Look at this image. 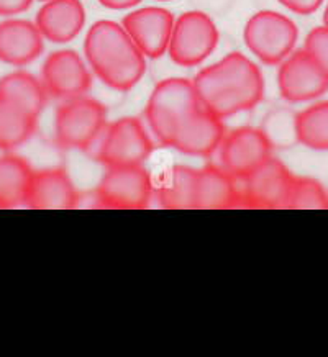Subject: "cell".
<instances>
[{"label":"cell","instance_id":"cell-1","mask_svg":"<svg viewBox=\"0 0 328 357\" xmlns=\"http://www.w3.org/2000/svg\"><path fill=\"white\" fill-rule=\"evenodd\" d=\"M192 82L200 105L222 120L255 109L264 96L261 69L238 51L199 70Z\"/></svg>","mask_w":328,"mask_h":357},{"label":"cell","instance_id":"cell-2","mask_svg":"<svg viewBox=\"0 0 328 357\" xmlns=\"http://www.w3.org/2000/svg\"><path fill=\"white\" fill-rule=\"evenodd\" d=\"M84 54L92 73L114 91L133 89L147 70V56L124 25L112 20H98L89 28Z\"/></svg>","mask_w":328,"mask_h":357},{"label":"cell","instance_id":"cell-3","mask_svg":"<svg viewBox=\"0 0 328 357\" xmlns=\"http://www.w3.org/2000/svg\"><path fill=\"white\" fill-rule=\"evenodd\" d=\"M200 107L194 82L186 77L163 79L148 98L144 116L151 133L170 148L179 126Z\"/></svg>","mask_w":328,"mask_h":357},{"label":"cell","instance_id":"cell-4","mask_svg":"<svg viewBox=\"0 0 328 357\" xmlns=\"http://www.w3.org/2000/svg\"><path fill=\"white\" fill-rule=\"evenodd\" d=\"M107 125V109L102 102L87 96L63 100L54 115L56 144L89 153Z\"/></svg>","mask_w":328,"mask_h":357},{"label":"cell","instance_id":"cell-5","mask_svg":"<svg viewBox=\"0 0 328 357\" xmlns=\"http://www.w3.org/2000/svg\"><path fill=\"white\" fill-rule=\"evenodd\" d=\"M153 148V141L142 121L135 116H125L107 125L89 153L105 167L138 166L151 156Z\"/></svg>","mask_w":328,"mask_h":357},{"label":"cell","instance_id":"cell-6","mask_svg":"<svg viewBox=\"0 0 328 357\" xmlns=\"http://www.w3.org/2000/svg\"><path fill=\"white\" fill-rule=\"evenodd\" d=\"M297 38V25L289 17L274 10L256 12L243 30L246 48L268 66L283 63L294 51Z\"/></svg>","mask_w":328,"mask_h":357},{"label":"cell","instance_id":"cell-7","mask_svg":"<svg viewBox=\"0 0 328 357\" xmlns=\"http://www.w3.org/2000/svg\"><path fill=\"white\" fill-rule=\"evenodd\" d=\"M220 33L215 22L205 12H184L174 20L167 54L182 68L204 63L218 45Z\"/></svg>","mask_w":328,"mask_h":357},{"label":"cell","instance_id":"cell-8","mask_svg":"<svg viewBox=\"0 0 328 357\" xmlns=\"http://www.w3.org/2000/svg\"><path fill=\"white\" fill-rule=\"evenodd\" d=\"M154 194L153 181L143 164L107 167L97 187V202L104 208L143 210Z\"/></svg>","mask_w":328,"mask_h":357},{"label":"cell","instance_id":"cell-9","mask_svg":"<svg viewBox=\"0 0 328 357\" xmlns=\"http://www.w3.org/2000/svg\"><path fill=\"white\" fill-rule=\"evenodd\" d=\"M294 176L279 159L269 158L260 167L240 178L241 205L248 208L279 210L285 206Z\"/></svg>","mask_w":328,"mask_h":357},{"label":"cell","instance_id":"cell-10","mask_svg":"<svg viewBox=\"0 0 328 357\" xmlns=\"http://www.w3.org/2000/svg\"><path fill=\"white\" fill-rule=\"evenodd\" d=\"M274 146L262 128L241 126L230 131L220 144V166L238 181L273 158Z\"/></svg>","mask_w":328,"mask_h":357},{"label":"cell","instance_id":"cell-11","mask_svg":"<svg viewBox=\"0 0 328 357\" xmlns=\"http://www.w3.org/2000/svg\"><path fill=\"white\" fill-rule=\"evenodd\" d=\"M278 87L290 103L315 100L328 91V74L306 50H297L279 64Z\"/></svg>","mask_w":328,"mask_h":357},{"label":"cell","instance_id":"cell-12","mask_svg":"<svg viewBox=\"0 0 328 357\" xmlns=\"http://www.w3.org/2000/svg\"><path fill=\"white\" fill-rule=\"evenodd\" d=\"M41 82L48 97L69 100L82 97L92 86V74L74 50L53 51L41 68Z\"/></svg>","mask_w":328,"mask_h":357},{"label":"cell","instance_id":"cell-13","mask_svg":"<svg viewBox=\"0 0 328 357\" xmlns=\"http://www.w3.org/2000/svg\"><path fill=\"white\" fill-rule=\"evenodd\" d=\"M174 20L166 8L143 7L125 15L121 25L147 58L158 59L167 53Z\"/></svg>","mask_w":328,"mask_h":357},{"label":"cell","instance_id":"cell-14","mask_svg":"<svg viewBox=\"0 0 328 357\" xmlns=\"http://www.w3.org/2000/svg\"><path fill=\"white\" fill-rule=\"evenodd\" d=\"M223 120L202 105L176 131L170 148L192 158H209L220 149L225 138Z\"/></svg>","mask_w":328,"mask_h":357},{"label":"cell","instance_id":"cell-15","mask_svg":"<svg viewBox=\"0 0 328 357\" xmlns=\"http://www.w3.org/2000/svg\"><path fill=\"white\" fill-rule=\"evenodd\" d=\"M79 204V192L63 167L33 172L25 205L35 210H73Z\"/></svg>","mask_w":328,"mask_h":357},{"label":"cell","instance_id":"cell-16","mask_svg":"<svg viewBox=\"0 0 328 357\" xmlns=\"http://www.w3.org/2000/svg\"><path fill=\"white\" fill-rule=\"evenodd\" d=\"M241 205L240 181L217 164L197 169L194 210H228Z\"/></svg>","mask_w":328,"mask_h":357},{"label":"cell","instance_id":"cell-17","mask_svg":"<svg viewBox=\"0 0 328 357\" xmlns=\"http://www.w3.org/2000/svg\"><path fill=\"white\" fill-rule=\"evenodd\" d=\"M35 23L45 40L69 43L86 25V8L81 0H48L36 13Z\"/></svg>","mask_w":328,"mask_h":357},{"label":"cell","instance_id":"cell-18","mask_svg":"<svg viewBox=\"0 0 328 357\" xmlns=\"http://www.w3.org/2000/svg\"><path fill=\"white\" fill-rule=\"evenodd\" d=\"M43 35L36 23L23 18L0 22V61L6 64L27 66L43 53Z\"/></svg>","mask_w":328,"mask_h":357},{"label":"cell","instance_id":"cell-19","mask_svg":"<svg viewBox=\"0 0 328 357\" xmlns=\"http://www.w3.org/2000/svg\"><path fill=\"white\" fill-rule=\"evenodd\" d=\"M33 172L35 171L22 156L10 153L0 156V208L25 205Z\"/></svg>","mask_w":328,"mask_h":357},{"label":"cell","instance_id":"cell-20","mask_svg":"<svg viewBox=\"0 0 328 357\" xmlns=\"http://www.w3.org/2000/svg\"><path fill=\"white\" fill-rule=\"evenodd\" d=\"M0 96L17 103L36 119L48 102L43 82L27 70H15L0 79Z\"/></svg>","mask_w":328,"mask_h":357},{"label":"cell","instance_id":"cell-21","mask_svg":"<svg viewBox=\"0 0 328 357\" xmlns=\"http://www.w3.org/2000/svg\"><path fill=\"white\" fill-rule=\"evenodd\" d=\"M38 119L0 96V151H13L35 135Z\"/></svg>","mask_w":328,"mask_h":357},{"label":"cell","instance_id":"cell-22","mask_svg":"<svg viewBox=\"0 0 328 357\" xmlns=\"http://www.w3.org/2000/svg\"><path fill=\"white\" fill-rule=\"evenodd\" d=\"M197 169L189 166H174L164 176L158 190V199L163 208L194 210Z\"/></svg>","mask_w":328,"mask_h":357},{"label":"cell","instance_id":"cell-23","mask_svg":"<svg viewBox=\"0 0 328 357\" xmlns=\"http://www.w3.org/2000/svg\"><path fill=\"white\" fill-rule=\"evenodd\" d=\"M297 143L313 151H328V100H320L295 114Z\"/></svg>","mask_w":328,"mask_h":357},{"label":"cell","instance_id":"cell-24","mask_svg":"<svg viewBox=\"0 0 328 357\" xmlns=\"http://www.w3.org/2000/svg\"><path fill=\"white\" fill-rule=\"evenodd\" d=\"M284 208L328 210V192L317 178L294 176Z\"/></svg>","mask_w":328,"mask_h":357},{"label":"cell","instance_id":"cell-25","mask_svg":"<svg viewBox=\"0 0 328 357\" xmlns=\"http://www.w3.org/2000/svg\"><path fill=\"white\" fill-rule=\"evenodd\" d=\"M268 120V126H264L262 131L268 136L274 148L281 146V139H283V146L285 144V139L297 141V136H295V115L278 112V114L271 115Z\"/></svg>","mask_w":328,"mask_h":357},{"label":"cell","instance_id":"cell-26","mask_svg":"<svg viewBox=\"0 0 328 357\" xmlns=\"http://www.w3.org/2000/svg\"><path fill=\"white\" fill-rule=\"evenodd\" d=\"M304 50L317 61L318 66L328 74V26L313 28L306 38Z\"/></svg>","mask_w":328,"mask_h":357},{"label":"cell","instance_id":"cell-27","mask_svg":"<svg viewBox=\"0 0 328 357\" xmlns=\"http://www.w3.org/2000/svg\"><path fill=\"white\" fill-rule=\"evenodd\" d=\"M279 3L297 15H311L322 7L323 0H279Z\"/></svg>","mask_w":328,"mask_h":357},{"label":"cell","instance_id":"cell-28","mask_svg":"<svg viewBox=\"0 0 328 357\" xmlns=\"http://www.w3.org/2000/svg\"><path fill=\"white\" fill-rule=\"evenodd\" d=\"M33 0H0V17H13L27 12Z\"/></svg>","mask_w":328,"mask_h":357},{"label":"cell","instance_id":"cell-29","mask_svg":"<svg viewBox=\"0 0 328 357\" xmlns=\"http://www.w3.org/2000/svg\"><path fill=\"white\" fill-rule=\"evenodd\" d=\"M142 0H98L100 6L107 8H112V10H125V8L137 7Z\"/></svg>","mask_w":328,"mask_h":357},{"label":"cell","instance_id":"cell-30","mask_svg":"<svg viewBox=\"0 0 328 357\" xmlns=\"http://www.w3.org/2000/svg\"><path fill=\"white\" fill-rule=\"evenodd\" d=\"M323 25L328 26V3L325 7V12H323Z\"/></svg>","mask_w":328,"mask_h":357},{"label":"cell","instance_id":"cell-31","mask_svg":"<svg viewBox=\"0 0 328 357\" xmlns=\"http://www.w3.org/2000/svg\"><path fill=\"white\" fill-rule=\"evenodd\" d=\"M158 2H170V0H158Z\"/></svg>","mask_w":328,"mask_h":357},{"label":"cell","instance_id":"cell-32","mask_svg":"<svg viewBox=\"0 0 328 357\" xmlns=\"http://www.w3.org/2000/svg\"><path fill=\"white\" fill-rule=\"evenodd\" d=\"M40 2H48V0H40Z\"/></svg>","mask_w":328,"mask_h":357}]
</instances>
